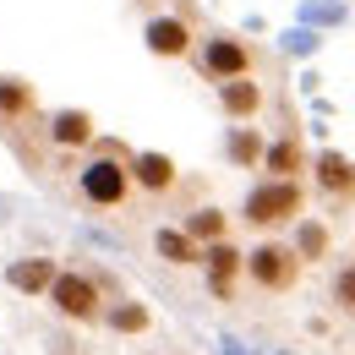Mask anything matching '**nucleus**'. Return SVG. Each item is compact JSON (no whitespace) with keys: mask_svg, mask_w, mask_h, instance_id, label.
<instances>
[{"mask_svg":"<svg viewBox=\"0 0 355 355\" xmlns=\"http://www.w3.org/2000/svg\"><path fill=\"white\" fill-rule=\"evenodd\" d=\"M77 191H83L88 208H126L132 202V153L121 142H98L93 159L77 170Z\"/></svg>","mask_w":355,"mask_h":355,"instance_id":"obj_1","label":"nucleus"},{"mask_svg":"<svg viewBox=\"0 0 355 355\" xmlns=\"http://www.w3.org/2000/svg\"><path fill=\"white\" fill-rule=\"evenodd\" d=\"M306 214V186L301 180H257L252 191H246V202H241V219L252 224V230H284V224H295Z\"/></svg>","mask_w":355,"mask_h":355,"instance_id":"obj_2","label":"nucleus"},{"mask_svg":"<svg viewBox=\"0 0 355 355\" xmlns=\"http://www.w3.org/2000/svg\"><path fill=\"white\" fill-rule=\"evenodd\" d=\"M301 257H295V246H284V241H263V246H252L246 252V279L268 290V295H284V290H295V279H301Z\"/></svg>","mask_w":355,"mask_h":355,"instance_id":"obj_3","label":"nucleus"},{"mask_svg":"<svg viewBox=\"0 0 355 355\" xmlns=\"http://www.w3.org/2000/svg\"><path fill=\"white\" fill-rule=\"evenodd\" d=\"M197 71H202L208 83L252 77V71H257V49L246 44V39H235V33H208V39L197 44Z\"/></svg>","mask_w":355,"mask_h":355,"instance_id":"obj_4","label":"nucleus"},{"mask_svg":"<svg viewBox=\"0 0 355 355\" xmlns=\"http://www.w3.org/2000/svg\"><path fill=\"white\" fill-rule=\"evenodd\" d=\"M44 295H49V306L60 311V317H71V322H98V317H104V290H98V279H93V273L60 268V273H55V284H49Z\"/></svg>","mask_w":355,"mask_h":355,"instance_id":"obj_5","label":"nucleus"},{"mask_svg":"<svg viewBox=\"0 0 355 355\" xmlns=\"http://www.w3.org/2000/svg\"><path fill=\"white\" fill-rule=\"evenodd\" d=\"M306 170H311V180H317V197H322L328 208H350V202H355V159H345L339 148L317 153Z\"/></svg>","mask_w":355,"mask_h":355,"instance_id":"obj_6","label":"nucleus"},{"mask_svg":"<svg viewBox=\"0 0 355 355\" xmlns=\"http://www.w3.org/2000/svg\"><path fill=\"white\" fill-rule=\"evenodd\" d=\"M202 268H208V290H214L219 301H235V279H241V268H246V252L230 246V235H224V241H208V246H202Z\"/></svg>","mask_w":355,"mask_h":355,"instance_id":"obj_7","label":"nucleus"},{"mask_svg":"<svg viewBox=\"0 0 355 355\" xmlns=\"http://www.w3.org/2000/svg\"><path fill=\"white\" fill-rule=\"evenodd\" d=\"M306 164H311V153H306V142H301V132L290 126L284 137H273L263 148V164H257V170H268L273 180H301Z\"/></svg>","mask_w":355,"mask_h":355,"instance_id":"obj_8","label":"nucleus"},{"mask_svg":"<svg viewBox=\"0 0 355 355\" xmlns=\"http://www.w3.org/2000/svg\"><path fill=\"white\" fill-rule=\"evenodd\" d=\"M142 39H148V49H153L159 60H186L191 44H197V33H191V22H186V17H148Z\"/></svg>","mask_w":355,"mask_h":355,"instance_id":"obj_9","label":"nucleus"},{"mask_svg":"<svg viewBox=\"0 0 355 355\" xmlns=\"http://www.w3.org/2000/svg\"><path fill=\"white\" fill-rule=\"evenodd\" d=\"M263 104H268V93H263L257 77H230V83H219V110L235 126H241V121H257Z\"/></svg>","mask_w":355,"mask_h":355,"instance_id":"obj_10","label":"nucleus"},{"mask_svg":"<svg viewBox=\"0 0 355 355\" xmlns=\"http://www.w3.org/2000/svg\"><path fill=\"white\" fill-rule=\"evenodd\" d=\"M175 159L170 153H132V186H142L148 197H164V191H175Z\"/></svg>","mask_w":355,"mask_h":355,"instance_id":"obj_11","label":"nucleus"},{"mask_svg":"<svg viewBox=\"0 0 355 355\" xmlns=\"http://www.w3.org/2000/svg\"><path fill=\"white\" fill-rule=\"evenodd\" d=\"M39 115V93L22 77H0V126H22Z\"/></svg>","mask_w":355,"mask_h":355,"instance_id":"obj_12","label":"nucleus"},{"mask_svg":"<svg viewBox=\"0 0 355 355\" xmlns=\"http://www.w3.org/2000/svg\"><path fill=\"white\" fill-rule=\"evenodd\" d=\"M93 115L88 110H55L49 115V142L55 148H93Z\"/></svg>","mask_w":355,"mask_h":355,"instance_id":"obj_13","label":"nucleus"},{"mask_svg":"<svg viewBox=\"0 0 355 355\" xmlns=\"http://www.w3.org/2000/svg\"><path fill=\"white\" fill-rule=\"evenodd\" d=\"M55 257H22V263H11L6 268V284L11 290H22V295H44L49 284H55Z\"/></svg>","mask_w":355,"mask_h":355,"instance_id":"obj_14","label":"nucleus"},{"mask_svg":"<svg viewBox=\"0 0 355 355\" xmlns=\"http://www.w3.org/2000/svg\"><path fill=\"white\" fill-rule=\"evenodd\" d=\"M153 252H159V257H164L170 268H191V263H202V246H197L186 230H175V224L153 230Z\"/></svg>","mask_w":355,"mask_h":355,"instance_id":"obj_15","label":"nucleus"},{"mask_svg":"<svg viewBox=\"0 0 355 355\" xmlns=\"http://www.w3.org/2000/svg\"><path fill=\"white\" fill-rule=\"evenodd\" d=\"M290 246H295V257H301V263H322V257L334 252V230H328L322 219H306V214H301V219H295V241H290Z\"/></svg>","mask_w":355,"mask_h":355,"instance_id":"obj_16","label":"nucleus"},{"mask_svg":"<svg viewBox=\"0 0 355 355\" xmlns=\"http://www.w3.org/2000/svg\"><path fill=\"white\" fill-rule=\"evenodd\" d=\"M263 132H257V121H241L235 132H230V142H224V153H230V164L235 170H257L263 164Z\"/></svg>","mask_w":355,"mask_h":355,"instance_id":"obj_17","label":"nucleus"},{"mask_svg":"<svg viewBox=\"0 0 355 355\" xmlns=\"http://www.w3.org/2000/svg\"><path fill=\"white\" fill-rule=\"evenodd\" d=\"M104 328L110 334H148L153 328V311L142 306V301H115V306H104Z\"/></svg>","mask_w":355,"mask_h":355,"instance_id":"obj_18","label":"nucleus"},{"mask_svg":"<svg viewBox=\"0 0 355 355\" xmlns=\"http://www.w3.org/2000/svg\"><path fill=\"white\" fill-rule=\"evenodd\" d=\"M197 246H208V241H224L230 235V219H224V208H197V214H186V224H180Z\"/></svg>","mask_w":355,"mask_h":355,"instance_id":"obj_19","label":"nucleus"},{"mask_svg":"<svg viewBox=\"0 0 355 355\" xmlns=\"http://www.w3.org/2000/svg\"><path fill=\"white\" fill-rule=\"evenodd\" d=\"M328 290H334V306L345 311V317H355V263H345V268H339Z\"/></svg>","mask_w":355,"mask_h":355,"instance_id":"obj_20","label":"nucleus"}]
</instances>
